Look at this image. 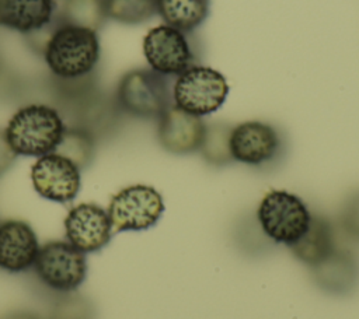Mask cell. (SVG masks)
I'll list each match as a JSON object with an SVG mask.
<instances>
[{
    "instance_id": "20",
    "label": "cell",
    "mask_w": 359,
    "mask_h": 319,
    "mask_svg": "<svg viewBox=\"0 0 359 319\" xmlns=\"http://www.w3.org/2000/svg\"><path fill=\"white\" fill-rule=\"evenodd\" d=\"M230 132L231 127L226 123H212L205 127L199 151L208 164L222 166L233 161L229 146Z\"/></svg>"
},
{
    "instance_id": "13",
    "label": "cell",
    "mask_w": 359,
    "mask_h": 319,
    "mask_svg": "<svg viewBox=\"0 0 359 319\" xmlns=\"http://www.w3.org/2000/svg\"><path fill=\"white\" fill-rule=\"evenodd\" d=\"M34 228L22 220L0 221V269L7 273H22L34 267L39 252Z\"/></svg>"
},
{
    "instance_id": "21",
    "label": "cell",
    "mask_w": 359,
    "mask_h": 319,
    "mask_svg": "<svg viewBox=\"0 0 359 319\" xmlns=\"http://www.w3.org/2000/svg\"><path fill=\"white\" fill-rule=\"evenodd\" d=\"M107 17L121 24L135 25L150 20L156 11V0H105Z\"/></svg>"
},
{
    "instance_id": "12",
    "label": "cell",
    "mask_w": 359,
    "mask_h": 319,
    "mask_svg": "<svg viewBox=\"0 0 359 319\" xmlns=\"http://www.w3.org/2000/svg\"><path fill=\"white\" fill-rule=\"evenodd\" d=\"M205 127L201 116L181 111L172 104L158 118L157 139L165 151L185 155L199 150Z\"/></svg>"
},
{
    "instance_id": "4",
    "label": "cell",
    "mask_w": 359,
    "mask_h": 319,
    "mask_svg": "<svg viewBox=\"0 0 359 319\" xmlns=\"http://www.w3.org/2000/svg\"><path fill=\"white\" fill-rule=\"evenodd\" d=\"M257 220L271 241L292 246L309 228L311 213L299 196L273 189L262 197Z\"/></svg>"
},
{
    "instance_id": "6",
    "label": "cell",
    "mask_w": 359,
    "mask_h": 319,
    "mask_svg": "<svg viewBox=\"0 0 359 319\" xmlns=\"http://www.w3.org/2000/svg\"><path fill=\"white\" fill-rule=\"evenodd\" d=\"M32 269L45 287L57 292L76 291L88 270L86 253L67 241H49L41 245Z\"/></svg>"
},
{
    "instance_id": "9",
    "label": "cell",
    "mask_w": 359,
    "mask_h": 319,
    "mask_svg": "<svg viewBox=\"0 0 359 319\" xmlns=\"http://www.w3.org/2000/svg\"><path fill=\"white\" fill-rule=\"evenodd\" d=\"M31 183L42 199L69 203L80 192L81 169L67 157L53 151L36 158L32 164Z\"/></svg>"
},
{
    "instance_id": "7",
    "label": "cell",
    "mask_w": 359,
    "mask_h": 319,
    "mask_svg": "<svg viewBox=\"0 0 359 319\" xmlns=\"http://www.w3.org/2000/svg\"><path fill=\"white\" fill-rule=\"evenodd\" d=\"M164 211L163 196L149 185H129L116 192L107 213L114 232L151 228Z\"/></svg>"
},
{
    "instance_id": "2",
    "label": "cell",
    "mask_w": 359,
    "mask_h": 319,
    "mask_svg": "<svg viewBox=\"0 0 359 319\" xmlns=\"http://www.w3.org/2000/svg\"><path fill=\"white\" fill-rule=\"evenodd\" d=\"M65 130V119L56 108L46 104H28L11 115L4 134L17 157L39 158L56 151Z\"/></svg>"
},
{
    "instance_id": "23",
    "label": "cell",
    "mask_w": 359,
    "mask_h": 319,
    "mask_svg": "<svg viewBox=\"0 0 359 319\" xmlns=\"http://www.w3.org/2000/svg\"><path fill=\"white\" fill-rule=\"evenodd\" d=\"M15 158L17 154L11 150L4 134V129H0V176H3L13 166Z\"/></svg>"
},
{
    "instance_id": "17",
    "label": "cell",
    "mask_w": 359,
    "mask_h": 319,
    "mask_svg": "<svg viewBox=\"0 0 359 319\" xmlns=\"http://www.w3.org/2000/svg\"><path fill=\"white\" fill-rule=\"evenodd\" d=\"M156 11L165 25L188 34L206 21L210 0H156Z\"/></svg>"
},
{
    "instance_id": "16",
    "label": "cell",
    "mask_w": 359,
    "mask_h": 319,
    "mask_svg": "<svg viewBox=\"0 0 359 319\" xmlns=\"http://www.w3.org/2000/svg\"><path fill=\"white\" fill-rule=\"evenodd\" d=\"M289 248L300 262L310 267L316 266L335 249L331 222L321 215H311L303 236Z\"/></svg>"
},
{
    "instance_id": "10",
    "label": "cell",
    "mask_w": 359,
    "mask_h": 319,
    "mask_svg": "<svg viewBox=\"0 0 359 319\" xmlns=\"http://www.w3.org/2000/svg\"><path fill=\"white\" fill-rule=\"evenodd\" d=\"M229 146L234 161L261 166L278 157L282 140L278 130L269 123L248 120L231 127Z\"/></svg>"
},
{
    "instance_id": "1",
    "label": "cell",
    "mask_w": 359,
    "mask_h": 319,
    "mask_svg": "<svg viewBox=\"0 0 359 319\" xmlns=\"http://www.w3.org/2000/svg\"><path fill=\"white\" fill-rule=\"evenodd\" d=\"M42 55L53 77L63 83L81 81L94 71L100 60L98 32L56 20L43 41Z\"/></svg>"
},
{
    "instance_id": "5",
    "label": "cell",
    "mask_w": 359,
    "mask_h": 319,
    "mask_svg": "<svg viewBox=\"0 0 359 319\" xmlns=\"http://www.w3.org/2000/svg\"><path fill=\"white\" fill-rule=\"evenodd\" d=\"M229 84L217 70L194 64L177 76L172 85V104L188 113L206 116L216 112L226 101Z\"/></svg>"
},
{
    "instance_id": "11",
    "label": "cell",
    "mask_w": 359,
    "mask_h": 319,
    "mask_svg": "<svg viewBox=\"0 0 359 319\" xmlns=\"http://www.w3.org/2000/svg\"><path fill=\"white\" fill-rule=\"evenodd\" d=\"M66 241L83 253H94L107 246L114 234L105 208L95 203L73 206L63 221Z\"/></svg>"
},
{
    "instance_id": "19",
    "label": "cell",
    "mask_w": 359,
    "mask_h": 319,
    "mask_svg": "<svg viewBox=\"0 0 359 319\" xmlns=\"http://www.w3.org/2000/svg\"><path fill=\"white\" fill-rule=\"evenodd\" d=\"M108 20L105 0H63L57 21L98 32Z\"/></svg>"
},
{
    "instance_id": "22",
    "label": "cell",
    "mask_w": 359,
    "mask_h": 319,
    "mask_svg": "<svg viewBox=\"0 0 359 319\" xmlns=\"http://www.w3.org/2000/svg\"><path fill=\"white\" fill-rule=\"evenodd\" d=\"M339 222L342 229L355 239H359V193L351 196L342 206Z\"/></svg>"
},
{
    "instance_id": "15",
    "label": "cell",
    "mask_w": 359,
    "mask_h": 319,
    "mask_svg": "<svg viewBox=\"0 0 359 319\" xmlns=\"http://www.w3.org/2000/svg\"><path fill=\"white\" fill-rule=\"evenodd\" d=\"M316 284L330 294L351 292L359 278V267L349 250L334 249L325 259L311 267Z\"/></svg>"
},
{
    "instance_id": "14",
    "label": "cell",
    "mask_w": 359,
    "mask_h": 319,
    "mask_svg": "<svg viewBox=\"0 0 359 319\" xmlns=\"http://www.w3.org/2000/svg\"><path fill=\"white\" fill-rule=\"evenodd\" d=\"M55 11V0H0V27L34 35L53 22Z\"/></svg>"
},
{
    "instance_id": "24",
    "label": "cell",
    "mask_w": 359,
    "mask_h": 319,
    "mask_svg": "<svg viewBox=\"0 0 359 319\" xmlns=\"http://www.w3.org/2000/svg\"><path fill=\"white\" fill-rule=\"evenodd\" d=\"M4 319H41L39 316H36L35 313L32 312H28V311H17V312H13L10 313L7 318Z\"/></svg>"
},
{
    "instance_id": "8",
    "label": "cell",
    "mask_w": 359,
    "mask_h": 319,
    "mask_svg": "<svg viewBox=\"0 0 359 319\" xmlns=\"http://www.w3.org/2000/svg\"><path fill=\"white\" fill-rule=\"evenodd\" d=\"M143 55L151 70L170 77L195 64V53L185 32L161 24L143 38Z\"/></svg>"
},
{
    "instance_id": "18",
    "label": "cell",
    "mask_w": 359,
    "mask_h": 319,
    "mask_svg": "<svg viewBox=\"0 0 359 319\" xmlns=\"http://www.w3.org/2000/svg\"><path fill=\"white\" fill-rule=\"evenodd\" d=\"M56 153L72 160L80 169L87 168L94 158L95 134L79 125L66 126Z\"/></svg>"
},
{
    "instance_id": "3",
    "label": "cell",
    "mask_w": 359,
    "mask_h": 319,
    "mask_svg": "<svg viewBox=\"0 0 359 319\" xmlns=\"http://www.w3.org/2000/svg\"><path fill=\"white\" fill-rule=\"evenodd\" d=\"M115 102L133 118L158 119L172 105V88L168 77L151 69H133L121 77Z\"/></svg>"
}]
</instances>
